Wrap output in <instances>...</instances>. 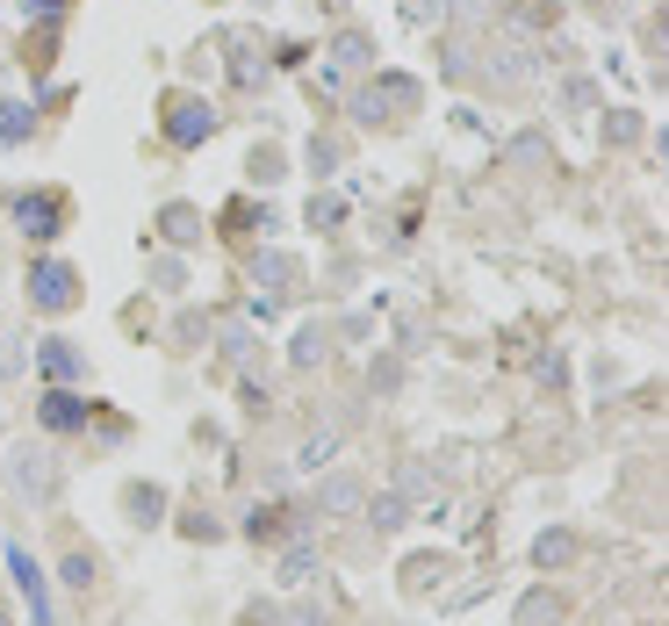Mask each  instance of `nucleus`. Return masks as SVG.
I'll return each mask as SVG.
<instances>
[{
  "label": "nucleus",
  "mask_w": 669,
  "mask_h": 626,
  "mask_svg": "<svg viewBox=\"0 0 669 626\" xmlns=\"http://www.w3.org/2000/svg\"><path fill=\"white\" fill-rule=\"evenodd\" d=\"M180 533H188V540H223V526L209 511H188V518H180Z\"/></svg>",
  "instance_id": "23"
},
{
  "label": "nucleus",
  "mask_w": 669,
  "mask_h": 626,
  "mask_svg": "<svg viewBox=\"0 0 669 626\" xmlns=\"http://www.w3.org/2000/svg\"><path fill=\"white\" fill-rule=\"evenodd\" d=\"M8 476H14V490H22V497H51V483H58V468H51V447H29V439H22V447H14V468H8Z\"/></svg>",
  "instance_id": "7"
},
{
  "label": "nucleus",
  "mask_w": 669,
  "mask_h": 626,
  "mask_svg": "<svg viewBox=\"0 0 669 626\" xmlns=\"http://www.w3.org/2000/svg\"><path fill=\"white\" fill-rule=\"evenodd\" d=\"M0 626H8V613H0Z\"/></svg>",
  "instance_id": "26"
},
{
  "label": "nucleus",
  "mask_w": 669,
  "mask_h": 626,
  "mask_svg": "<svg viewBox=\"0 0 669 626\" xmlns=\"http://www.w3.org/2000/svg\"><path fill=\"white\" fill-rule=\"evenodd\" d=\"M0 569H8V576H14V590L29 598V619H37V626H51V619H58V613H51V576L37 569V555H29L22 540L0 547Z\"/></svg>",
  "instance_id": "1"
},
{
  "label": "nucleus",
  "mask_w": 669,
  "mask_h": 626,
  "mask_svg": "<svg viewBox=\"0 0 669 626\" xmlns=\"http://www.w3.org/2000/svg\"><path fill=\"white\" fill-rule=\"evenodd\" d=\"M14 223H22L29 238H58V231H66V195H58V188L22 195V202H14Z\"/></svg>",
  "instance_id": "6"
},
{
  "label": "nucleus",
  "mask_w": 669,
  "mask_h": 626,
  "mask_svg": "<svg viewBox=\"0 0 669 626\" xmlns=\"http://www.w3.org/2000/svg\"><path fill=\"white\" fill-rule=\"evenodd\" d=\"M317 576V547L310 540H288V555H281V584H310Z\"/></svg>",
  "instance_id": "17"
},
{
  "label": "nucleus",
  "mask_w": 669,
  "mask_h": 626,
  "mask_svg": "<svg viewBox=\"0 0 669 626\" xmlns=\"http://www.w3.org/2000/svg\"><path fill=\"white\" fill-rule=\"evenodd\" d=\"M519 626H561V598L555 590H533V598L519 605Z\"/></svg>",
  "instance_id": "19"
},
{
  "label": "nucleus",
  "mask_w": 669,
  "mask_h": 626,
  "mask_svg": "<svg viewBox=\"0 0 669 626\" xmlns=\"http://www.w3.org/2000/svg\"><path fill=\"white\" fill-rule=\"evenodd\" d=\"M58 576H66L72 590H87V584H94V555H66V569H58Z\"/></svg>",
  "instance_id": "24"
},
{
  "label": "nucleus",
  "mask_w": 669,
  "mask_h": 626,
  "mask_svg": "<svg viewBox=\"0 0 669 626\" xmlns=\"http://www.w3.org/2000/svg\"><path fill=\"white\" fill-rule=\"evenodd\" d=\"M223 116L209 109L202 95H173L166 101V145H202V137H217Z\"/></svg>",
  "instance_id": "3"
},
{
  "label": "nucleus",
  "mask_w": 669,
  "mask_h": 626,
  "mask_svg": "<svg viewBox=\"0 0 669 626\" xmlns=\"http://www.w3.org/2000/svg\"><path fill=\"white\" fill-rule=\"evenodd\" d=\"M324 346H331V331H324V325H302V331H296V346H288V360H296V368H317V360H324Z\"/></svg>",
  "instance_id": "16"
},
{
  "label": "nucleus",
  "mask_w": 669,
  "mask_h": 626,
  "mask_svg": "<svg viewBox=\"0 0 669 626\" xmlns=\"http://www.w3.org/2000/svg\"><path fill=\"white\" fill-rule=\"evenodd\" d=\"M159 231L173 238V246H194V238H202V217H194L188 202H173V209H166V217H159Z\"/></svg>",
  "instance_id": "15"
},
{
  "label": "nucleus",
  "mask_w": 669,
  "mask_h": 626,
  "mask_svg": "<svg viewBox=\"0 0 669 626\" xmlns=\"http://www.w3.org/2000/svg\"><path fill=\"white\" fill-rule=\"evenodd\" d=\"M37 368L51 381H72V375H80V346H72V339H43L37 346Z\"/></svg>",
  "instance_id": "10"
},
{
  "label": "nucleus",
  "mask_w": 669,
  "mask_h": 626,
  "mask_svg": "<svg viewBox=\"0 0 669 626\" xmlns=\"http://www.w3.org/2000/svg\"><path fill=\"white\" fill-rule=\"evenodd\" d=\"M439 576H447V555H410L403 562V590H410V598H425Z\"/></svg>",
  "instance_id": "12"
},
{
  "label": "nucleus",
  "mask_w": 669,
  "mask_h": 626,
  "mask_svg": "<svg viewBox=\"0 0 669 626\" xmlns=\"http://www.w3.org/2000/svg\"><path fill=\"white\" fill-rule=\"evenodd\" d=\"M246 540H288V511H281V504H252Z\"/></svg>",
  "instance_id": "14"
},
{
  "label": "nucleus",
  "mask_w": 669,
  "mask_h": 626,
  "mask_svg": "<svg viewBox=\"0 0 669 626\" xmlns=\"http://www.w3.org/2000/svg\"><path fill=\"white\" fill-rule=\"evenodd\" d=\"M331 454H339V425H331V433H310V439H302V454H296V468H310V476H317V468H324V461H331Z\"/></svg>",
  "instance_id": "18"
},
{
  "label": "nucleus",
  "mask_w": 669,
  "mask_h": 626,
  "mask_svg": "<svg viewBox=\"0 0 669 626\" xmlns=\"http://www.w3.org/2000/svg\"><path fill=\"white\" fill-rule=\"evenodd\" d=\"M331 58H339V66H368V58H375V43L360 37V29H346V37L331 43Z\"/></svg>",
  "instance_id": "21"
},
{
  "label": "nucleus",
  "mask_w": 669,
  "mask_h": 626,
  "mask_svg": "<svg viewBox=\"0 0 669 626\" xmlns=\"http://www.w3.org/2000/svg\"><path fill=\"white\" fill-rule=\"evenodd\" d=\"M37 418H43V433H87L94 404H87V396H72L66 381H51V389H43V404H37Z\"/></svg>",
  "instance_id": "5"
},
{
  "label": "nucleus",
  "mask_w": 669,
  "mask_h": 626,
  "mask_svg": "<svg viewBox=\"0 0 669 626\" xmlns=\"http://www.w3.org/2000/svg\"><path fill=\"white\" fill-rule=\"evenodd\" d=\"M29 137V109L22 101H0V145H22Z\"/></svg>",
  "instance_id": "22"
},
{
  "label": "nucleus",
  "mask_w": 669,
  "mask_h": 626,
  "mask_svg": "<svg viewBox=\"0 0 669 626\" xmlns=\"http://www.w3.org/2000/svg\"><path fill=\"white\" fill-rule=\"evenodd\" d=\"M317 511H331V518L360 511V476H324L317 483Z\"/></svg>",
  "instance_id": "8"
},
{
  "label": "nucleus",
  "mask_w": 669,
  "mask_h": 626,
  "mask_svg": "<svg viewBox=\"0 0 669 626\" xmlns=\"http://www.w3.org/2000/svg\"><path fill=\"white\" fill-rule=\"evenodd\" d=\"M288 626H324V613H317V605H296V613H288Z\"/></svg>",
  "instance_id": "25"
},
{
  "label": "nucleus",
  "mask_w": 669,
  "mask_h": 626,
  "mask_svg": "<svg viewBox=\"0 0 669 626\" xmlns=\"http://www.w3.org/2000/svg\"><path fill=\"white\" fill-rule=\"evenodd\" d=\"M533 562H540V569H569V562H576V533H540V540H533Z\"/></svg>",
  "instance_id": "13"
},
{
  "label": "nucleus",
  "mask_w": 669,
  "mask_h": 626,
  "mask_svg": "<svg viewBox=\"0 0 669 626\" xmlns=\"http://www.w3.org/2000/svg\"><path fill=\"white\" fill-rule=\"evenodd\" d=\"M389 109H418V80H403V72H382V80H375L368 95L353 101V116H360V123H397Z\"/></svg>",
  "instance_id": "4"
},
{
  "label": "nucleus",
  "mask_w": 669,
  "mask_h": 626,
  "mask_svg": "<svg viewBox=\"0 0 669 626\" xmlns=\"http://www.w3.org/2000/svg\"><path fill=\"white\" fill-rule=\"evenodd\" d=\"M123 511H130V526H159L166 490H159V483H130V490H123Z\"/></svg>",
  "instance_id": "11"
},
{
  "label": "nucleus",
  "mask_w": 669,
  "mask_h": 626,
  "mask_svg": "<svg viewBox=\"0 0 669 626\" xmlns=\"http://www.w3.org/2000/svg\"><path fill=\"white\" fill-rule=\"evenodd\" d=\"M252 281H267L273 296H288V288L302 281V267H296L288 252H260V259H252Z\"/></svg>",
  "instance_id": "9"
},
{
  "label": "nucleus",
  "mask_w": 669,
  "mask_h": 626,
  "mask_svg": "<svg viewBox=\"0 0 669 626\" xmlns=\"http://www.w3.org/2000/svg\"><path fill=\"white\" fill-rule=\"evenodd\" d=\"M29 302L51 310V317H66L72 302H80V274H72L66 259H37V267H29Z\"/></svg>",
  "instance_id": "2"
},
{
  "label": "nucleus",
  "mask_w": 669,
  "mask_h": 626,
  "mask_svg": "<svg viewBox=\"0 0 669 626\" xmlns=\"http://www.w3.org/2000/svg\"><path fill=\"white\" fill-rule=\"evenodd\" d=\"M368 518H375V526H382V533H397L403 518H410V511H403V490H382V497L368 504Z\"/></svg>",
  "instance_id": "20"
}]
</instances>
